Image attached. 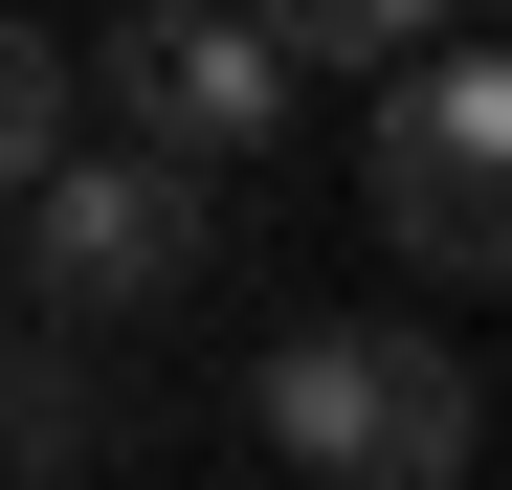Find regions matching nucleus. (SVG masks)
Here are the masks:
<instances>
[{"instance_id":"nucleus-1","label":"nucleus","mask_w":512,"mask_h":490,"mask_svg":"<svg viewBox=\"0 0 512 490\" xmlns=\"http://www.w3.org/2000/svg\"><path fill=\"white\" fill-rule=\"evenodd\" d=\"M245 424H268L312 490H468V357L446 335H379V312H312V335H268V379H245Z\"/></svg>"},{"instance_id":"nucleus-2","label":"nucleus","mask_w":512,"mask_h":490,"mask_svg":"<svg viewBox=\"0 0 512 490\" xmlns=\"http://www.w3.org/2000/svg\"><path fill=\"white\" fill-rule=\"evenodd\" d=\"M357 179H379V245L423 290H490L512 268V67H490V23H446L423 67H379Z\"/></svg>"},{"instance_id":"nucleus-3","label":"nucleus","mask_w":512,"mask_h":490,"mask_svg":"<svg viewBox=\"0 0 512 490\" xmlns=\"http://www.w3.org/2000/svg\"><path fill=\"white\" fill-rule=\"evenodd\" d=\"M67 90H112V156H156V179H245V156L290 134V67H268L245 0H134Z\"/></svg>"},{"instance_id":"nucleus-4","label":"nucleus","mask_w":512,"mask_h":490,"mask_svg":"<svg viewBox=\"0 0 512 490\" xmlns=\"http://www.w3.org/2000/svg\"><path fill=\"white\" fill-rule=\"evenodd\" d=\"M201 245H223V223H201V179H156V156H45L0 268H23L45 335H112V312H179V290H201Z\"/></svg>"},{"instance_id":"nucleus-5","label":"nucleus","mask_w":512,"mask_h":490,"mask_svg":"<svg viewBox=\"0 0 512 490\" xmlns=\"http://www.w3.org/2000/svg\"><path fill=\"white\" fill-rule=\"evenodd\" d=\"M90 446H112V357L23 312V335H0V490H67Z\"/></svg>"},{"instance_id":"nucleus-6","label":"nucleus","mask_w":512,"mask_h":490,"mask_svg":"<svg viewBox=\"0 0 512 490\" xmlns=\"http://www.w3.org/2000/svg\"><path fill=\"white\" fill-rule=\"evenodd\" d=\"M268 23V67H423L446 23H490V0H245Z\"/></svg>"},{"instance_id":"nucleus-7","label":"nucleus","mask_w":512,"mask_h":490,"mask_svg":"<svg viewBox=\"0 0 512 490\" xmlns=\"http://www.w3.org/2000/svg\"><path fill=\"white\" fill-rule=\"evenodd\" d=\"M45 156H90V90H67V45H45V23H0V201H23Z\"/></svg>"}]
</instances>
